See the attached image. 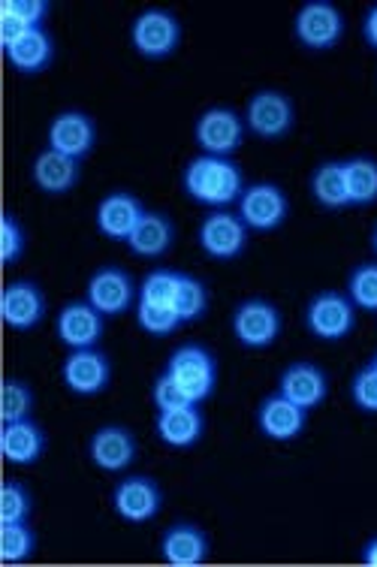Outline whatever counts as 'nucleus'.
Masks as SVG:
<instances>
[{
    "label": "nucleus",
    "instance_id": "nucleus-1",
    "mask_svg": "<svg viewBox=\"0 0 377 567\" xmlns=\"http://www.w3.org/2000/svg\"><path fill=\"white\" fill-rule=\"evenodd\" d=\"M245 187H248L245 173L233 157L200 154L184 166L182 173L184 197L194 199L196 206L212 208V212L236 206L242 194H245Z\"/></svg>",
    "mask_w": 377,
    "mask_h": 567
},
{
    "label": "nucleus",
    "instance_id": "nucleus-2",
    "mask_svg": "<svg viewBox=\"0 0 377 567\" xmlns=\"http://www.w3.org/2000/svg\"><path fill=\"white\" fill-rule=\"evenodd\" d=\"M166 374L173 378L184 393L191 395V402L203 404L208 402L217 390V360L212 350L205 344H182L170 353V362H166Z\"/></svg>",
    "mask_w": 377,
    "mask_h": 567
},
{
    "label": "nucleus",
    "instance_id": "nucleus-3",
    "mask_svg": "<svg viewBox=\"0 0 377 567\" xmlns=\"http://www.w3.org/2000/svg\"><path fill=\"white\" fill-rule=\"evenodd\" d=\"M130 45L145 61H166L182 45V22L170 10H142L130 24Z\"/></svg>",
    "mask_w": 377,
    "mask_h": 567
},
{
    "label": "nucleus",
    "instance_id": "nucleus-4",
    "mask_svg": "<svg viewBox=\"0 0 377 567\" xmlns=\"http://www.w3.org/2000/svg\"><path fill=\"white\" fill-rule=\"evenodd\" d=\"M345 12L329 0H308L302 3L293 19V37L308 52H333L345 37Z\"/></svg>",
    "mask_w": 377,
    "mask_h": 567
},
{
    "label": "nucleus",
    "instance_id": "nucleus-5",
    "mask_svg": "<svg viewBox=\"0 0 377 567\" xmlns=\"http://www.w3.org/2000/svg\"><path fill=\"white\" fill-rule=\"evenodd\" d=\"M251 229L245 227V220L238 218V212L221 208V212H208L196 229V245L208 260L233 262L242 254L248 251Z\"/></svg>",
    "mask_w": 377,
    "mask_h": 567
},
{
    "label": "nucleus",
    "instance_id": "nucleus-6",
    "mask_svg": "<svg viewBox=\"0 0 377 567\" xmlns=\"http://www.w3.org/2000/svg\"><path fill=\"white\" fill-rule=\"evenodd\" d=\"M245 127L263 142H281L296 127V106L278 87H263L251 94L245 106Z\"/></svg>",
    "mask_w": 377,
    "mask_h": 567
},
{
    "label": "nucleus",
    "instance_id": "nucleus-7",
    "mask_svg": "<svg viewBox=\"0 0 377 567\" xmlns=\"http://www.w3.org/2000/svg\"><path fill=\"white\" fill-rule=\"evenodd\" d=\"M230 327H233V339L245 350H269L281 339L284 317L275 302L254 296V299L238 302Z\"/></svg>",
    "mask_w": 377,
    "mask_h": 567
},
{
    "label": "nucleus",
    "instance_id": "nucleus-8",
    "mask_svg": "<svg viewBox=\"0 0 377 567\" xmlns=\"http://www.w3.org/2000/svg\"><path fill=\"white\" fill-rule=\"evenodd\" d=\"M356 327V306L350 296L338 293V290H320L317 296L308 299L305 306V329L312 332L317 341L335 344L345 341Z\"/></svg>",
    "mask_w": 377,
    "mask_h": 567
},
{
    "label": "nucleus",
    "instance_id": "nucleus-9",
    "mask_svg": "<svg viewBox=\"0 0 377 567\" xmlns=\"http://www.w3.org/2000/svg\"><path fill=\"white\" fill-rule=\"evenodd\" d=\"M236 212L251 233H275L291 218V197L275 182H254L245 187Z\"/></svg>",
    "mask_w": 377,
    "mask_h": 567
},
{
    "label": "nucleus",
    "instance_id": "nucleus-10",
    "mask_svg": "<svg viewBox=\"0 0 377 567\" xmlns=\"http://www.w3.org/2000/svg\"><path fill=\"white\" fill-rule=\"evenodd\" d=\"M248 127H245V115H238L230 106H208L200 112L194 124V140L203 148V154H215V157H233V154L245 145Z\"/></svg>",
    "mask_w": 377,
    "mask_h": 567
},
{
    "label": "nucleus",
    "instance_id": "nucleus-11",
    "mask_svg": "<svg viewBox=\"0 0 377 567\" xmlns=\"http://www.w3.org/2000/svg\"><path fill=\"white\" fill-rule=\"evenodd\" d=\"M112 511L121 523L145 525L157 519L163 511V489L161 483L151 474H128L115 483L112 489Z\"/></svg>",
    "mask_w": 377,
    "mask_h": 567
},
{
    "label": "nucleus",
    "instance_id": "nucleus-12",
    "mask_svg": "<svg viewBox=\"0 0 377 567\" xmlns=\"http://www.w3.org/2000/svg\"><path fill=\"white\" fill-rule=\"evenodd\" d=\"M61 381H64L67 393L79 395V399H94V395L106 393L112 383V360L100 348L70 350L67 360L61 362Z\"/></svg>",
    "mask_w": 377,
    "mask_h": 567
},
{
    "label": "nucleus",
    "instance_id": "nucleus-13",
    "mask_svg": "<svg viewBox=\"0 0 377 567\" xmlns=\"http://www.w3.org/2000/svg\"><path fill=\"white\" fill-rule=\"evenodd\" d=\"M0 315L3 323L12 332H31L45 320L49 315V302H45L43 287L31 278H19L3 287L0 296Z\"/></svg>",
    "mask_w": 377,
    "mask_h": 567
},
{
    "label": "nucleus",
    "instance_id": "nucleus-14",
    "mask_svg": "<svg viewBox=\"0 0 377 567\" xmlns=\"http://www.w3.org/2000/svg\"><path fill=\"white\" fill-rule=\"evenodd\" d=\"M54 332L67 350L98 348L106 336V317L100 315L88 299H73L54 317Z\"/></svg>",
    "mask_w": 377,
    "mask_h": 567
},
{
    "label": "nucleus",
    "instance_id": "nucleus-15",
    "mask_svg": "<svg viewBox=\"0 0 377 567\" xmlns=\"http://www.w3.org/2000/svg\"><path fill=\"white\" fill-rule=\"evenodd\" d=\"M140 444L128 425L109 423L100 425L94 435L88 437V458L103 474H124L136 462Z\"/></svg>",
    "mask_w": 377,
    "mask_h": 567
},
{
    "label": "nucleus",
    "instance_id": "nucleus-16",
    "mask_svg": "<svg viewBox=\"0 0 377 567\" xmlns=\"http://www.w3.org/2000/svg\"><path fill=\"white\" fill-rule=\"evenodd\" d=\"M85 299L103 317L128 315L133 302H136L133 275L128 269H121V266H100L98 272L88 278Z\"/></svg>",
    "mask_w": 377,
    "mask_h": 567
},
{
    "label": "nucleus",
    "instance_id": "nucleus-17",
    "mask_svg": "<svg viewBox=\"0 0 377 567\" xmlns=\"http://www.w3.org/2000/svg\"><path fill=\"white\" fill-rule=\"evenodd\" d=\"M49 145L58 154H67L73 161H85L98 148V121L82 110L58 112L49 124Z\"/></svg>",
    "mask_w": 377,
    "mask_h": 567
},
{
    "label": "nucleus",
    "instance_id": "nucleus-18",
    "mask_svg": "<svg viewBox=\"0 0 377 567\" xmlns=\"http://www.w3.org/2000/svg\"><path fill=\"white\" fill-rule=\"evenodd\" d=\"M145 203H142L136 194L130 190H112L98 203V212H94V224H98V233L109 241H124L133 236V229L140 227V220L145 218Z\"/></svg>",
    "mask_w": 377,
    "mask_h": 567
},
{
    "label": "nucleus",
    "instance_id": "nucleus-19",
    "mask_svg": "<svg viewBox=\"0 0 377 567\" xmlns=\"http://www.w3.org/2000/svg\"><path fill=\"white\" fill-rule=\"evenodd\" d=\"M257 429L266 441L291 444L308 429V411H302L299 404H293L275 390L257 404Z\"/></svg>",
    "mask_w": 377,
    "mask_h": 567
},
{
    "label": "nucleus",
    "instance_id": "nucleus-20",
    "mask_svg": "<svg viewBox=\"0 0 377 567\" xmlns=\"http://www.w3.org/2000/svg\"><path fill=\"white\" fill-rule=\"evenodd\" d=\"M278 393L284 399H291L293 404H299L302 411L312 414V411H317L326 402V395H329V378L314 362H291L287 369L281 371Z\"/></svg>",
    "mask_w": 377,
    "mask_h": 567
},
{
    "label": "nucleus",
    "instance_id": "nucleus-21",
    "mask_svg": "<svg viewBox=\"0 0 377 567\" xmlns=\"http://www.w3.org/2000/svg\"><path fill=\"white\" fill-rule=\"evenodd\" d=\"M212 556V540L196 523H173L161 535V558L170 567H200Z\"/></svg>",
    "mask_w": 377,
    "mask_h": 567
},
{
    "label": "nucleus",
    "instance_id": "nucleus-22",
    "mask_svg": "<svg viewBox=\"0 0 377 567\" xmlns=\"http://www.w3.org/2000/svg\"><path fill=\"white\" fill-rule=\"evenodd\" d=\"M49 437H45L43 425L33 420H19V423H3L0 429V453L7 458V465H37L45 456Z\"/></svg>",
    "mask_w": 377,
    "mask_h": 567
},
{
    "label": "nucleus",
    "instance_id": "nucleus-23",
    "mask_svg": "<svg viewBox=\"0 0 377 567\" xmlns=\"http://www.w3.org/2000/svg\"><path fill=\"white\" fill-rule=\"evenodd\" d=\"M154 435L163 447L191 450L196 447L205 435V416L200 404H187L179 411H157L154 420Z\"/></svg>",
    "mask_w": 377,
    "mask_h": 567
},
{
    "label": "nucleus",
    "instance_id": "nucleus-24",
    "mask_svg": "<svg viewBox=\"0 0 377 567\" xmlns=\"http://www.w3.org/2000/svg\"><path fill=\"white\" fill-rule=\"evenodd\" d=\"M31 178L33 185L40 187L43 194H49V197H67L79 185V178H82V161H73L67 154L45 148L33 161Z\"/></svg>",
    "mask_w": 377,
    "mask_h": 567
},
{
    "label": "nucleus",
    "instance_id": "nucleus-25",
    "mask_svg": "<svg viewBox=\"0 0 377 567\" xmlns=\"http://www.w3.org/2000/svg\"><path fill=\"white\" fill-rule=\"evenodd\" d=\"M7 64L22 73V76H40L45 73L54 61V37L45 28H33L19 40L16 45H10L7 52Z\"/></svg>",
    "mask_w": 377,
    "mask_h": 567
},
{
    "label": "nucleus",
    "instance_id": "nucleus-26",
    "mask_svg": "<svg viewBox=\"0 0 377 567\" xmlns=\"http://www.w3.org/2000/svg\"><path fill=\"white\" fill-rule=\"evenodd\" d=\"M175 245V224L170 215L163 212H145V218L140 220V227L133 229V236L128 239L130 254L145 257V260H157L173 251Z\"/></svg>",
    "mask_w": 377,
    "mask_h": 567
},
{
    "label": "nucleus",
    "instance_id": "nucleus-27",
    "mask_svg": "<svg viewBox=\"0 0 377 567\" xmlns=\"http://www.w3.org/2000/svg\"><path fill=\"white\" fill-rule=\"evenodd\" d=\"M312 197L324 212H345V208H350L345 161H324V164L314 169Z\"/></svg>",
    "mask_w": 377,
    "mask_h": 567
},
{
    "label": "nucleus",
    "instance_id": "nucleus-28",
    "mask_svg": "<svg viewBox=\"0 0 377 567\" xmlns=\"http://www.w3.org/2000/svg\"><path fill=\"white\" fill-rule=\"evenodd\" d=\"M347 194L350 208H366L377 203V161L375 157H350L345 161Z\"/></svg>",
    "mask_w": 377,
    "mask_h": 567
},
{
    "label": "nucleus",
    "instance_id": "nucleus-29",
    "mask_svg": "<svg viewBox=\"0 0 377 567\" xmlns=\"http://www.w3.org/2000/svg\"><path fill=\"white\" fill-rule=\"evenodd\" d=\"M37 553V535L28 523H0V561L22 565Z\"/></svg>",
    "mask_w": 377,
    "mask_h": 567
},
{
    "label": "nucleus",
    "instance_id": "nucleus-30",
    "mask_svg": "<svg viewBox=\"0 0 377 567\" xmlns=\"http://www.w3.org/2000/svg\"><path fill=\"white\" fill-rule=\"evenodd\" d=\"M175 315L182 317V323H196L203 320L205 311H208V287H205L196 275L182 272L179 278V293H175Z\"/></svg>",
    "mask_w": 377,
    "mask_h": 567
},
{
    "label": "nucleus",
    "instance_id": "nucleus-31",
    "mask_svg": "<svg viewBox=\"0 0 377 567\" xmlns=\"http://www.w3.org/2000/svg\"><path fill=\"white\" fill-rule=\"evenodd\" d=\"M347 296L356 311L377 315V260L359 262L354 272L347 275Z\"/></svg>",
    "mask_w": 377,
    "mask_h": 567
},
{
    "label": "nucleus",
    "instance_id": "nucleus-32",
    "mask_svg": "<svg viewBox=\"0 0 377 567\" xmlns=\"http://www.w3.org/2000/svg\"><path fill=\"white\" fill-rule=\"evenodd\" d=\"M33 513V495L19 477H7L0 486V523H28Z\"/></svg>",
    "mask_w": 377,
    "mask_h": 567
},
{
    "label": "nucleus",
    "instance_id": "nucleus-33",
    "mask_svg": "<svg viewBox=\"0 0 377 567\" xmlns=\"http://www.w3.org/2000/svg\"><path fill=\"white\" fill-rule=\"evenodd\" d=\"M179 278H182V272H175V269H151L140 284V302L173 308L175 293H179Z\"/></svg>",
    "mask_w": 377,
    "mask_h": 567
},
{
    "label": "nucleus",
    "instance_id": "nucleus-34",
    "mask_svg": "<svg viewBox=\"0 0 377 567\" xmlns=\"http://www.w3.org/2000/svg\"><path fill=\"white\" fill-rule=\"evenodd\" d=\"M33 390L31 383L22 378H7L3 381V404H0V420L3 423H19V420H31L33 414Z\"/></svg>",
    "mask_w": 377,
    "mask_h": 567
},
{
    "label": "nucleus",
    "instance_id": "nucleus-35",
    "mask_svg": "<svg viewBox=\"0 0 377 567\" xmlns=\"http://www.w3.org/2000/svg\"><path fill=\"white\" fill-rule=\"evenodd\" d=\"M136 323L151 339H170L184 327L182 317L175 315V308L149 306V302H136Z\"/></svg>",
    "mask_w": 377,
    "mask_h": 567
},
{
    "label": "nucleus",
    "instance_id": "nucleus-36",
    "mask_svg": "<svg viewBox=\"0 0 377 567\" xmlns=\"http://www.w3.org/2000/svg\"><path fill=\"white\" fill-rule=\"evenodd\" d=\"M0 248H3L7 269L22 260L24 251H28V229L12 212H3V218H0Z\"/></svg>",
    "mask_w": 377,
    "mask_h": 567
},
{
    "label": "nucleus",
    "instance_id": "nucleus-37",
    "mask_svg": "<svg viewBox=\"0 0 377 567\" xmlns=\"http://www.w3.org/2000/svg\"><path fill=\"white\" fill-rule=\"evenodd\" d=\"M151 404H154L157 411H179V408H187V404L196 402H191V395L184 393L182 386H179L166 371H161V374L154 378V383H151Z\"/></svg>",
    "mask_w": 377,
    "mask_h": 567
},
{
    "label": "nucleus",
    "instance_id": "nucleus-38",
    "mask_svg": "<svg viewBox=\"0 0 377 567\" xmlns=\"http://www.w3.org/2000/svg\"><path fill=\"white\" fill-rule=\"evenodd\" d=\"M350 399L363 414H377V371L371 365H363L350 381Z\"/></svg>",
    "mask_w": 377,
    "mask_h": 567
},
{
    "label": "nucleus",
    "instance_id": "nucleus-39",
    "mask_svg": "<svg viewBox=\"0 0 377 567\" xmlns=\"http://www.w3.org/2000/svg\"><path fill=\"white\" fill-rule=\"evenodd\" d=\"M0 7H7V10H10L16 19H22L28 28H45L49 12H52V3H49V0H3Z\"/></svg>",
    "mask_w": 377,
    "mask_h": 567
},
{
    "label": "nucleus",
    "instance_id": "nucleus-40",
    "mask_svg": "<svg viewBox=\"0 0 377 567\" xmlns=\"http://www.w3.org/2000/svg\"><path fill=\"white\" fill-rule=\"evenodd\" d=\"M28 31H33V28H28L22 19H16L7 7H0V45H3V52L19 43Z\"/></svg>",
    "mask_w": 377,
    "mask_h": 567
},
{
    "label": "nucleus",
    "instance_id": "nucleus-41",
    "mask_svg": "<svg viewBox=\"0 0 377 567\" xmlns=\"http://www.w3.org/2000/svg\"><path fill=\"white\" fill-rule=\"evenodd\" d=\"M363 40L368 43V49H375L377 52V3L375 7H368L366 19H363Z\"/></svg>",
    "mask_w": 377,
    "mask_h": 567
},
{
    "label": "nucleus",
    "instance_id": "nucleus-42",
    "mask_svg": "<svg viewBox=\"0 0 377 567\" xmlns=\"http://www.w3.org/2000/svg\"><path fill=\"white\" fill-rule=\"evenodd\" d=\"M359 561L366 567H377V535L363 544V549H359Z\"/></svg>",
    "mask_w": 377,
    "mask_h": 567
},
{
    "label": "nucleus",
    "instance_id": "nucleus-43",
    "mask_svg": "<svg viewBox=\"0 0 377 567\" xmlns=\"http://www.w3.org/2000/svg\"><path fill=\"white\" fill-rule=\"evenodd\" d=\"M371 248H375V254H377V227H375V233H371Z\"/></svg>",
    "mask_w": 377,
    "mask_h": 567
},
{
    "label": "nucleus",
    "instance_id": "nucleus-44",
    "mask_svg": "<svg viewBox=\"0 0 377 567\" xmlns=\"http://www.w3.org/2000/svg\"><path fill=\"white\" fill-rule=\"evenodd\" d=\"M368 365H371V369L377 371V353H375V357H371V362H368Z\"/></svg>",
    "mask_w": 377,
    "mask_h": 567
}]
</instances>
